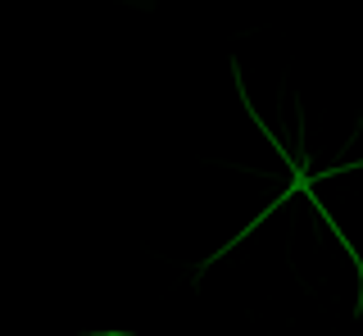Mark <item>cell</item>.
I'll list each match as a JSON object with an SVG mask.
<instances>
[{"label":"cell","mask_w":363,"mask_h":336,"mask_svg":"<svg viewBox=\"0 0 363 336\" xmlns=\"http://www.w3.org/2000/svg\"><path fill=\"white\" fill-rule=\"evenodd\" d=\"M86 336H132V332H86Z\"/></svg>","instance_id":"cell-1"}]
</instances>
